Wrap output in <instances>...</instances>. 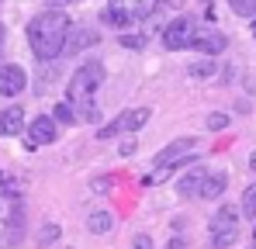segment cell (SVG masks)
Masks as SVG:
<instances>
[{
  "instance_id": "cell-1",
  "label": "cell",
  "mask_w": 256,
  "mask_h": 249,
  "mask_svg": "<svg viewBox=\"0 0 256 249\" xmlns=\"http://www.w3.org/2000/svg\"><path fill=\"white\" fill-rule=\"evenodd\" d=\"M70 32H73L70 14H62V10H42L28 24V45H32V52L38 59H56V56L66 52Z\"/></svg>"
},
{
  "instance_id": "cell-2",
  "label": "cell",
  "mask_w": 256,
  "mask_h": 249,
  "mask_svg": "<svg viewBox=\"0 0 256 249\" xmlns=\"http://www.w3.org/2000/svg\"><path fill=\"white\" fill-rule=\"evenodd\" d=\"M104 66L100 62H86V66H80L76 73H73V80H70V86H66V97H70V104L73 108H84V114H97L94 108H90V100H94V94H97V86L104 83Z\"/></svg>"
},
{
  "instance_id": "cell-3",
  "label": "cell",
  "mask_w": 256,
  "mask_h": 249,
  "mask_svg": "<svg viewBox=\"0 0 256 249\" xmlns=\"http://www.w3.org/2000/svg\"><path fill=\"white\" fill-rule=\"evenodd\" d=\"M24 236V204L18 194H0V249H14Z\"/></svg>"
},
{
  "instance_id": "cell-4",
  "label": "cell",
  "mask_w": 256,
  "mask_h": 249,
  "mask_svg": "<svg viewBox=\"0 0 256 249\" xmlns=\"http://www.w3.org/2000/svg\"><path fill=\"white\" fill-rule=\"evenodd\" d=\"M160 7V0H108V21L125 32L132 24H142L146 18H152Z\"/></svg>"
},
{
  "instance_id": "cell-5",
  "label": "cell",
  "mask_w": 256,
  "mask_h": 249,
  "mask_svg": "<svg viewBox=\"0 0 256 249\" xmlns=\"http://www.w3.org/2000/svg\"><path fill=\"white\" fill-rule=\"evenodd\" d=\"M236 239H239V214H236V208L225 204L212 218V246L225 249V246H232Z\"/></svg>"
},
{
  "instance_id": "cell-6",
  "label": "cell",
  "mask_w": 256,
  "mask_h": 249,
  "mask_svg": "<svg viewBox=\"0 0 256 249\" xmlns=\"http://www.w3.org/2000/svg\"><path fill=\"white\" fill-rule=\"evenodd\" d=\"M194 32H198V21H194V18H187V14H180V18H173L170 24L163 28V45H166L170 52L190 48V42H194Z\"/></svg>"
},
{
  "instance_id": "cell-7",
  "label": "cell",
  "mask_w": 256,
  "mask_h": 249,
  "mask_svg": "<svg viewBox=\"0 0 256 249\" xmlns=\"http://www.w3.org/2000/svg\"><path fill=\"white\" fill-rule=\"evenodd\" d=\"M149 118H152L149 108H128V111H122L111 124H104V128L97 132V138H111V135H122V132H138Z\"/></svg>"
},
{
  "instance_id": "cell-8",
  "label": "cell",
  "mask_w": 256,
  "mask_h": 249,
  "mask_svg": "<svg viewBox=\"0 0 256 249\" xmlns=\"http://www.w3.org/2000/svg\"><path fill=\"white\" fill-rule=\"evenodd\" d=\"M194 149H198V138H173L170 146L156 156V166L173 173L180 163H187V160H190V152H194Z\"/></svg>"
},
{
  "instance_id": "cell-9",
  "label": "cell",
  "mask_w": 256,
  "mask_h": 249,
  "mask_svg": "<svg viewBox=\"0 0 256 249\" xmlns=\"http://www.w3.org/2000/svg\"><path fill=\"white\" fill-rule=\"evenodd\" d=\"M56 135H59V122L48 118V114H42V118H35V122L24 128V146H28V149H38V146L56 142Z\"/></svg>"
},
{
  "instance_id": "cell-10",
  "label": "cell",
  "mask_w": 256,
  "mask_h": 249,
  "mask_svg": "<svg viewBox=\"0 0 256 249\" xmlns=\"http://www.w3.org/2000/svg\"><path fill=\"white\" fill-rule=\"evenodd\" d=\"M24 86H28V73H24L18 62L0 66V94H4V97H18Z\"/></svg>"
},
{
  "instance_id": "cell-11",
  "label": "cell",
  "mask_w": 256,
  "mask_h": 249,
  "mask_svg": "<svg viewBox=\"0 0 256 249\" xmlns=\"http://www.w3.org/2000/svg\"><path fill=\"white\" fill-rule=\"evenodd\" d=\"M225 45H228V38H225L222 32H214V28H198V32H194V42H190V48H198V52H204V56L225 52Z\"/></svg>"
},
{
  "instance_id": "cell-12",
  "label": "cell",
  "mask_w": 256,
  "mask_h": 249,
  "mask_svg": "<svg viewBox=\"0 0 256 249\" xmlns=\"http://www.w3.org/2000/svg\"><path fill=\"white\" fill-rule=\"evenodd\" d=\"M208 173H212V170H204V166H190V170L176 180V194H180V198H201V187H204Z\"/></svg>"
},
{
  "instance_id": "cell-13",
  "label": "cell",
  "mask_w": 256,
  "mask_h": 249,
  "mask_svg": "<svg viewBox=\"0 0 256 249\" xmlns=\"http://www.w3.org/2000/svg\"><path fill=\"white\" fill-rule=\"evenodd\" d=\"M111 228H114V214H111V211L97 208V211L86 214V232H90V236H108Z\"/></svg>"
},
{
  "instance_id": "cell-14",
  "label": "cell",
  "mask_w": 256,
  "mask_h": 249,
  "mask_svg": "<svg viewBox=\"0 0 256 249\" xmlns=\"http://www.w3.org/2000/svg\"><path fill=\"white\" fill-rule=\"evenodd\" d=\"M18 132H24V111L21 108L0 111V135L7 138V135H18Z\"/></svg>"
},
{
  "instance_id": "cell-15",
  "label": "cell",
  "mask_w": 256,
  "mask_h": 249,
  "mask_svg": "<svg viewBox=\"0 0 256 249\" xmlns=\"http://www.w3.org/2000/svg\"><path fill=\"white\" fill-rule=\"evenodd\" d=\"M97 28H76V32H70V42H66V52H80L86 45H97Z\"/></svg>"
},
{
  "instance_id": "cell-16",
  "label": "cell",
  "mask_w": 256,
  "mask_h": 249,
  "mask_svg": "<svg viewBox=\"0 0 256 249\" xmlns=\"http://www.w3.org/2000/svg\"><path fill=\"white\" fill-rule=\"evenodd\" d=\"M225 187H228V173H222V170H218V173H208V180H204V187H201V198H204V201H214Z\"/></svg>"
},
{
  "instance_id": "cell-17",
  "label": "cell",
  "mask_w": 256,
  "mask_h": 249,
  "mask_svg": "<svg viewBox=\"0 0 256 249\" xmlns=\"http://www.w3.org/2000/svg\"><path fill=\"white\" fill-rule=\"evenodd\" d=\"M242 214L246 218H256V184H250L242 190Z\"/></svg>"
},
{
  "instance_id": "cell-18",
  "label": "cell",
  "mask_w": 256,
  "mask_h": 249,
  "mask_svg": "<svg viewBox=\"0 0 256 249\" xmlns=\"http://www.w3.org/2000/svg\"><path fill=\"white\" fill-rule=\"evenodd\" d=\"M228 7L239 18H256V0H228Z\"/></svg>"
},
{
  "instance_id": "cell-19",
  "label": "cell",
  "mask_w": 256,
  "mask_h": 249,
  "mask_svg": "<svg viewBox=\"0 0 256 249\" xmlns=\"http://www.w3.org/2000/svg\"><path fill=\"white\" fill-rule=\"evenodd\" d=\"M190 76H194V80H208V76H214V62H194V66H190Z\"/></svg>"
},
{
  "instance_id": "cell-20",
  "label": "cell",
  "mask_w": 256,
  "mask_h": 249,
  "mask_svg": "<svg viewBox=\"0 0 256 249\" xmlns=\"http://www.w3.org/2000/svg\"><path fill=\"white\" fill-rule=\"evenodd\" d=\"M59 239V225H42V232H38V246H52Z\"/></svg>"
},
{
  "instance_id": "cell-21",
  "label": "cell",
  "mask_w": 256,
  "mask_h": 249,
  "mask_svg": "<svg viewBox=\"0 0 256 249\" xmlns=\"http://www.w3.org/2000/svg\"><path fill=\"white\" fill-rule=\"evenodd\" d=\"M52 118H56L59 124H70V122H73V104H56Z\"/></svg>"
},
{
  "instance_id": "cell-22",
  "label": "cell",
  "mask_w": 256,
  "mask_h": 249,
  "mask_svg": "<svg viewBox=\"0 0 256 249\" xmlns=\"http://www.w3.org/2000/svg\"><path fill=\"white\" fill-rule=\"evenodd\" d=\"M208 128H212V132H222V128H228V114H222V111L208 114Z\"/></svg>"
},
{
  "instance_id": "cell-23",
  "label": "cell",
  "mask_w": 256,
  "mask_h": 249,
  "mask_svg": "<svg viewBox=\"0 0 256 249\" xmlns=\"http://www.w3.org/2000/svg\"><path fill=\"white\" fill-rule=\"evenodd\" d=\"M122 45H128V48H142V45H146V38H135V35H128V38H122Z\"/></svg>"
},
{
  "instance_id": "cell-24",
  "label": "cell",
  "mask_w": 256,
  "mask_h": 249,
  "mask_svg": "<svg viewBox=\"0 0 256 249\" xmlns=\"http://www.w3.org/2000/svg\"><path fill=\"white\" fill-rule=\"evenodd\" d=\"M135 249H152V239L149 236H135Z\"/></svg>"
},
{
  "instance_id": "cell-25",
  "label": "cell",
  "mask_w": 256,
  "mask_h": 249,
  "mask_svg": "<svg viewBox=\"0 0 256 249\" xmlns=\"http://www.w3.org/2000/svg\"><path fill=\"white\" fill-rule=\"evenodd\" d=\"M166 4H170V7H176V10H184V7H194L198 0H166Z\"/></svg>"
},
{
  "instance_id": "cell-26",
  "label": "cell",
  "mask_w": 256,
  "mask_h": 249,
  "mask_svg": "<svg viewBox=\"0 0 256 249\" xmlns=\"http://www.w3.org/2000/svg\"><path fill=\"white\" fill-rule=\"evenodd\" d=\"M108 180H111V176H100V180H97V184H94V190H108V187H111V184H108Z\"/></svg>"
},
{
  "instance_id": "cell-27",
  "label": "cell",
  "mask_w": 256,
  "mask_h": 249,
  "mask_svg": "<svg viewBox=\"0 0 256 249\" xmlns=\"http://www.w3.org/2000/svg\"><path fill=\"white\" fill-rule=\"evenodd\" d=\"M250 170H253V173H256V152H253V156H250Z\"/></svg>"
},
{
  "instance_id": "cell-28",
  "label": "cell",
  "mask_w": 256,
  "mask_h": 249,
  "mask_svg": "<svg viewBox=\"0 0 256 249\" xmlns=\"http://www.w3.org/2000/svg\"><path fill=\"white\" fill-rule=\"evenodd\" d=\"M0 48H4V24H0Z\"/></svg>"
},
{
  "instance_id": "cell-29",
  "label": "cell",
  "mask_w": 256,
  "mask_h": 249,
  "mask_svg": "<svg viewBox=\"0 0 256 249\" xmlns=\"http://www.w3.org/2000/svg\"><path fill=\"white\" fill-rule=\"evenodd\" d=\"M253 35H256V18H253Z\"/></svg>"
},
{
  "instance_id": "cell-30",
  "label": "cell",
  "mask_w": 256,
  "mask_h": 249,
  "mask_svg": "<svg viewBox=\"0 0 256 249\" xmlns=\"http://www.w3.org/2000/svg\"><path fill=\"white\" fill-rule=\"evenodd\" d=\"M250 249H256V239H253V246H250Z\"/></svg>"
},
{
  "instance_id": "cell-31",
  "label": "cell",
  "mask_w": 256,
  "mask_h": 249,
  "mask_svg": "<svg viewBox=\"0 0 256 249\" xmlns=\"http://www.w3.org/2000/svg\"><path fill=\"white\" fill-rule=\"evenodd\" d=\"M253 239H256V232H253Z\"/></svg>"
}]
</instances>
